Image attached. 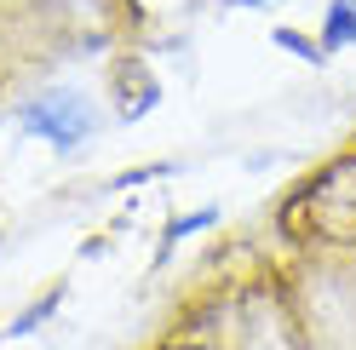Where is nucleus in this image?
I'll list each match as a JSON object with an SVG mask.
<instances>
[{
  "label": "nucleus",
  "instance_id": "3",
  "mask_svg": "<svg viewBox=\"0 0 356 350\" xmlns=\"http://www.w3.org/2000/svg\"><path fill=\"white\" fill-rule=\"evenodd\" d=\"M230 6H276V0H230Z\"/></svg>",
  "mask_w": 356,
  "mask_h": 350
},
{
  "label": "nucleus",
  "instance_id": "2",
  "mask_svg": "<svg viewBox=\"0 0 356 350\" xmlns=\"http://www.w3.org/2000/svg\"><path fill=\"white\" fill-rule=\"evenodd\" d=\"M356 47V0H333V6L322 12V35H316V52H345Z\"/></svg>",
  "mask_w": 356,
  "mask_h": 350
},
{
  "label": "nucleus",
  "instance_id": "1",
  "mask_svg": "<svg viewBox=\"0 0 356 350\" xmlns=\"http://www.w3.org/2000/svg\"><path fill=\"white\" fill-rule=\"evenodd\" d=\"M17 121H24L29 133H40L47 144H58V149H75L86 133H92V109H86V98H75V92H40V98H29L24 109H17Z\"/></svg>",
  "mask_w": 356,
  "mask_h": 350
}]
</instances>
